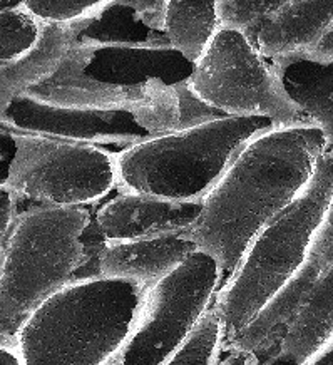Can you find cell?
<instances>
[{"mask_svg": "<svg viewBox=\"0 0 333 365\" xmlns=\"http://www.w3.org/2000/svg\"><path fill=\"white\" fill-rule=\"evenodd\" d=\"M327 151L320 129L295 124L268 129L238 153L188 230L198 250L218 262L221 287L257 235L305 190Z\"/></svg>", "mask_w": 333, "mask_h": 365, "instance_id": "cell-1", "label": "cell"}, {"mask_svg": "<svg viewBox=\"0 0 333 365\" xmlns=\"http://www.w3.org/2000/svg\"><path fill=\"white\" fill-rule=\"evenodd\" d=\"M148 288L114 278L74 280L14 334L26 365H108L131 335Z\"/></svg>", "mask_w": 333, "mask_h": 365, "instance_id": "cell-2", "label": "cell"}, {"mask_svg": "<svg viewBox=\"0 0 333 365\" xmlns=\"http://www.w3.org/2000/svg\"><path fill=\"white\" fill-rule=\"evenodd\" d=\"M333 201V153L318 161L305 190L257 235L213 309L223 325V349L233 344L295 275Z\"/></svg>", "mask_w": 333, "mask_h": 365, "instance_id": "cell-3", "label": "cell"}, {"mask_svg": "<svg viewBox=\"0 0 333 365\" xmlns=\"http://www.w3.org/2000/svg\"><path fill=\"white\" fill-rule=\"evenodd\" d=\"M272 128L265 118H221L129 146L116 156L119 193L203 203L238 153Z\"/></svg>", "mask_w": 333, "mask_h": 365, "instance_id": "cell-4", "label": "cell"}, {"mask_svg": "<svg viewBox=\"0 0 333 365\" xmlns=\"http://www.w3.org/2000/svg\"><path fill=\"white\" fill-rule=\"evenodd\" d=\"M86 208L34 206L19 211L0 265V330L16 334L24 320L72 282L84 262Z\"/></svg>", "mask_w": 333, "mask_h": 365, "instance_id": "cell-5", "label": "cell"}, {"mask_svg": "<svg viewBox=\"0 0 333 365\" xmlns=\"http://www.w3.org/2000/svg\"><path fill=\"white\" fill-rule=\"evenodd\" d=\"M188 86L225 116L265 118L278 128L308 124L285 93L270 61L238 31L220 29L195 64Z\"/></svg>", "mask_w": 333, "mask_h": 365, "instance_id": "cell-6", "label": "cell"}, {"mask_svg": "<svg viewBox=\"0 0 333 365\" xmlns=\"http://www.w3.org/2000/svg\"><path fill=\"white\" fill-rule=\"evenodd\" d=\"M221 288V268L198 250L175 272L148 288L118 365H164L190 337Z\"/></svg>", "mask_w": 333, "mask_h": 365, "instance_id": "cell-7", "label": "cell"}, {"mask_svg": "<svg viewBox=\"0 0 333 365\" xmlns=\"http://www.w3.org/2000/svg\"><path fill=\"white\" fill-rule=\"evenodd\" d=\"M6 190L42 206L84 208L118 188L116 156L108 148L16 134Z\"/></svg>", "mask_w": 333, "mask_h": 365, "instance_id": "cell-8", "label": "cell"}, {"mask_svg": "<svg viewBox=\"0 0 333 365\" xmlns=\"http://www.w3.org/2000/svg\"><path fill=\"white\" fill-rule=\"evenodd\" d=\"M0 129L99 148L123 146L124 150L156 136L138 114L52 104L31 94L14 101L0 119Z\"/></svg>", "mask_w": 333, "mask_h": 365, "instance_id": "cell-9", "label": "cell"}, {"mask_svg": "<svg viewBox=\"0 0 333 365\" xmlns=\"http://www.w3.org/2000/svg\"><path fill=\"white\" fill-rule=\"evenodd\" d=\"M193 72L195 64L173 47L77 44L52 78L123 89L146 88L153 83L178 88L191 79Z\"/></svg>", "mask_w": 333, "mask_h": 365, "instance_id": "cell-10", "label": "cell"}, {"mask_svg": "<svg viewBox=\"0 0 333 365\" xmlns=\"http://www.w3.org/2000/svg\"><path fill=\"white\" fill-rule=\"evenodd\" d=\"M333 265V201L325 218L312 240L310 248L287 287L272 304L260 314L243 334L225 349H240L253 352L260 365H270L278 360L280 345L293 324L298 312L325 273Z\"/></svg>", "mask_w": 333, "mask_h": 365, "instance_id": "cell-11", "label": "cell"}, {"mask_svg": "<svg viewBox=\"0 0 333 365\" xmlns=\"http://www.w3.org/2000/svg\"><path fill=\"white\" fill-rule=\"evenodd\" d=\"M201 210L203 203L119 193L101 206L94 220L109 243L188 232L200 220Z\"/></svg>", "mask_w": 333, "mask_h": 365, "instance_id": "cell-12", "label": "cell"}, {"mask_svg": "<svg viewBox=\"0 0 333 365\" xmlns=\"http://www.w3.org/2000/svg\"><path fill=\"white\" fill-rule=\"evenodd\" d=\"M198 252L190 232L158 237L109 242L99 260V273L104 278L153 287L175 272L193 253Z\"/></svg>", "mask_w": 333, "mask_h": 365, "instance_id": "cell-13", "label": "cell"}, {"mask_svg": "<svg viewBox=\"0 0 333 365\" xmlns=\"http://www.w3.org/2000/svg\"><path fill=\"white\" fill-rule=\"evenodd\" d=\"M86 26L88 22L74 26L42 24L41 36L32 49L16 59L0 62V119L14 101L46 83L61 69Z\"/></svg>", "mask_w": 333, "mask_h": 365, "instance_id": "cell-14", "label": "cell"}, {"mask_svg": "<svg viewBox=\"0 0 333 365\" xmlns=\"http://www.w3.org/2000/svg\"><path fill=\"white\" fill-rule=\"evenodd\" d=\"M333 22V2L283 0L255 32L246 36L263 59L312 52Z\"/></svg>", "mask_w": 333, "mask_h": 365, "instance_id": "cell-15", "label": "cell"}, {"mask_svg": "<svg viewBox=\"0 0 333 365\" xmlns=\"http://www.w3.org/2000/svg\"><path fill=\"white\" fill-rule=\"evenodd\" d=\"M285 93L303 119L323 133L328 153H333V62L308 52L270 61Z\"/></svg>", "mask_w": 333, "mask_h": 365, "instance_id": "cell-16", "label": "cell"}, {"mask_svg": "<svg viewBox=\"0 0 333 365\" xmlns=\"http://www.w3.org/2000/svg\"><path fill=\"white\" fill-rule=\"evenodd\" d=\"M333 339V265L313 288L305 305L290 325L278 359L292 365H307Z\"/></svg>", "mask_w": 333, "mask_h": 365, "instance_id": "cell-17", "label": "cell"}, {"mask_svg": "<svg viewBox=\"0 0 333 365\" xmlns=\"http://www.w3.org/2000/svg\"><path fill=\"white\" fill-rule=\"evenodd\" d=\"M77 44L116 47H171L166 34L149 29L141 21L133 0H109L108 7L88 22Z\"/></svg>", "mask_w": 333, "mask_h": 365, "instance_id": "cell-18", "label": "cell"}, {"mask_svg": "<svg viewBox=\"0 0 333 365\" xmlns=\"http://www.w3.org/2000/svg\"><path fill=\"white\" fill-rule=\"evenodd\" d=\"M221 29L216 2L168 0L164 34L170 46L196 64Z\"/></svg>", "mask_w": 333, "mask_h": 365, "instance_id": "cell-19", "label": "cell"}, {"mask_svg": "<svg viewBox=\"0 0 333 365\" xmlns=\"http://www.w3.org/2000/svg\"><path fill=\"white\" fill-rule=\"evenodd\" d=\"M223 350V325L213 307L206 312L180 349L164 365H218Z\"/></svg>", "mask_w": 333, "mask_h": 365, "instance_id": "cell-20", "label": "cell"}, {"mask_svg": "<svg viewBox=\"0 0 333 365\" xmlns=\"http://www.w3.org/2000/svg\"><path fill=\"white\" fill-rule=\"evenodd\" d=\"M42 24L36 21L22 2L0 11V62H7L32 49L41 36Z\"/></svg>", "mask_w": 333, "mask_h": 365, "instance_id": "cell-21", "label": "cell"}, {"mask_svg": "<svg viewBox=\"0 0 333 365\" xmlns=\"http://www.w3.org/2000/svg\"><path fill=\"white\" fill-rule=\"evenodd\" d=\"M109 0H96V2H22V6L31 16L41 24L52 26H74V24L89 22L99 16L108 7Z\"/></svg>", "mask_w": 333, "mask_h": 365, "instance_id": "cell-22", "label": "cell"}, {"mask_svg": "<svg viewBox=\"0 0 333 365\" xmlns=\"http://www.w3.org/2000/svg\"><path fill=\"white\" fill-rule=\"evenodd\" d=\"M282 2L283 0H221L216 2V12L221 29L250 36Z\"/></svg>", "mask_w": 333, "mask_h": 365, "instance_id": "cell-23", "label": "cell"}, {"mask_svg": "<svg viewBox=\"0 0 333 365\" xmlns=\"http://www.w3.org/2000/svg\"><path fill=\"white\" fill-rule=\"evenodd\" d=\"M178 98H180V124H178V129H190L201 126V124L213 123L216 119L221 118H230L216 111L215 108L208 106L206 103L198 98V96L190 89L188 83L178 86L176 88Z\"/></svg>", "mask_w": 333, "mask_h": 365, "instance_id": "cell-24", "label": "cell"}, {"mask_svg": "<svg viewBox=\"0 0 333 365\" xmlns=\"http://www.w3.org/2000/svg\"><path fill=\"white\" fill-rule=\"evenodd\" d=\"M19 200L11 191L6 188H0V265H2L4 250H6L7 237L11 232L14 220L19 213L17 210Z\"/></svg>", "mask_w": 333, "mask_h": 365, "instance_id": "cell-25", "label": "cell"}, {"mask_svg": "<svg viewBox=\"0 0 333 365\" xmlns=\"http://www.w3.org/2000/svg\"><path fill=\"white\" fill-rule=\"evenodd\" d=\"M166 2L168 0H133L141 21L149 29L164 34V21H166Z\"/></svg>", "mask_w": 333, "mask_h": 365, "instance_id": "cell-26", "label": "cell"}, {"mask_svg": "<svg viewBox=\"0 0 333 365\" xmlns=\"http://www.w3.org/2000/svg\"><path fill=\"white\" fill-rule=\"evenodd\" d=\"M16 153V134L0 129V188H6Z\"/></svg>", "mask_w": 333, "mask_h": 365, "instance_id": "cell-27", "label": "cell"}, {"mask_svg": "<svg viewBox=\"0 0 333 365\" xmlns=\"http://www.w3.org/2000/svg\"><path fill=\"white\" fill-rule=\"evenodd\" d=\"M0 365H26L14 334L0 330Z\"/></svg>", "mask_w": 333, "mask_h": 365, "instance_id": "cell-28", "label": "cell"}, {"mask_svg": "<svg viewBox=\"0 0 333 365\" xmlns=\"http://www.w3.org/2000/svg\"><path fill=\"white\" fill-rule=\"evenodd\" d=\"M223 357L218 365H260V360L253 352H246L240 349H223Z\"/></svg>", "mask_w": 333, "mask_h": 365, "instance_id": "cell-29", "label": "cell"}, {"mask_svg": "<svg viewBox=\"0 0 333 365\" xmlns=\"http://www.w3.org/2000/svg\"><path fill=\"white\" fill-rule=\"evenodd\" d=\"M313 57L320 61H327V62H333V22L332 26L328 27V31L323 34V37L320 42L315 46V49L312 52H308Z\"/></svg>", "mask_w": 333, "mask_h": 365, "instance_id": "cell-30", "label": "cell"}, {"mask_svg": "<svg viewBox=\"0 0 333 365\" xmlns=\"http://www.w3.org/2000/svg\"><path fill=\"white\" fill-rule=\"evenodd\" d=\"M307 365H333V339L317 357H313Z\"/></svg>", "mask_w": 333, "mask_h": 365, "instance_id": "cell-31", "label": "cell"}, {"mask_svg": "<svg viewBox=\"0 0 333 365\" xmlns=\"http://www.w3.org/2000/svg\"><path fill=\"white\" fill-rule=\"evenodd\" d=\"M108 365H118V362H116V360H113V362L108 364Z\"/></svg>", "mask_w": 333, "mask_h": 365, "instance_id": "cell-32", "label": "cell"}]
</instances>
